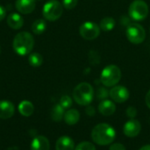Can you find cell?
I'll return each instance as SVG.
<instances>
[{"instance_id": "cb8c5ba5", "label": "cell", "mask_w": 150, "mask_h": 150, "mask_svg": "<svg viewBox=\"0 0 150 150\" xmlns=\"http://www.w3.org/2000/svg\"><path fill=\"white\" fill-rule=\"evenodd\" d=\"M60 105L64 108V109H69L72 105V99L69 96L64 95L60 99Z\"/></svg>"}, {"instance_id": "ba28073f", "label": "cell", "mask_w": 150, "mask_h": 150, "mask_svg": "<svg viewBox=\"0 0 150 150\" xmlns=\"http://www.w3.org/2000/svg\"><path fill=\"white\" fill-rule=\"evenodd\" d=\"M79 33L84 40H92L99 36L100 27L96 23L86 21L79 27Z\"/></svg>"}, {"instance_id": "4dcf8cb0", "label": "cell", "mask_w": 150, "mask_h": 150, "mask_svg": "<svg viewBox=\"0 0 150 150\" xmlns=\"http://www.w3.org/2000/svg\"><path fill=\"white\" fill-rule=\"evenodd\" d=\"M145 101H146V105L150 109V90L148 91L147 95H146V98H145Z\"/></svg>"}, {"instance_id": "4316f807", "label": "cell", "mask_w": 150, "mask_h": 150, "mask_svg": "<svg viewBox=\"0 0 150 150\" xmlns=\"http://www.w3.org/2000/svg\"><path fill=\"white\" fill-rule=\"evenodd\" d=\"M126 112H127V117L130 118V119H134V118H135L136 115H137V110H136V108H134V106H129V107H127Z\"/></svg>"}, {"instance_id": "603a6c76", "label": "cell", "mask_w": 150, "mask_h": 150, "mask_svg": "<svg viewBox=\"0 0 150 150\" xmlns=\"http://www.w3.org/2000/svg\"><path fill=\"white\" fill-rule=\"evenodd\" d=\"M75 150H96V148H95L94 144H92L91 142H83L76 146Z\"/></svg>"}, {"instance_id": "7402d4cb", "label": "cell", "mask_w": 150, "mask_h": 150, "mask_svg": "<svg viewBox=\"0 0 150 150\" xmlns=\"http://www.w3.org/2000/svg\"><path fill=\"white\" fill-rule=\"evenodd\" d=\"M28 62L33 67H40L43 62V58L39 53H33L28 56Z\"/></svg>"}, {"instance_id": "8992f818", "label": "cell", "mask_w": 150, "mask_h": 150, "mask_svg": "<svg viewBox=\"0 0 150 150\" xmlns=\"http://www.w3.org/2000/svg\"><path fill=\"white\" fill-rule=\"evenodd\" d=\"M63 12V5L57 0H50L47 2L42 10L44 18L48 21H55L61 18Z\"/></svg>"}, {"instance_id": "d4e9b609", "label": "cell", "mask_w": 150, "mask_h": 150, "mask_svg": "<svg viewBox=\"0 0 150 150\" xmlns=\"http://www.w3.org/2000/svg\"><path fill=\"white\" fill-rule=\"evenodd\" d=\"M78 0H62V5L68 10L74 9L77 4Z\"/></svg>"}, {"instance_id": "484cf974", "label": "cell", "mask_w": 150, "mask_h": 150, "mask_svg": "<svg viewBox=\"0 0 150 150\" xmlns=\"http://www.w3.org/2000/svg\"><path fill=\"white\" fill-rule=\"evenodd\" d=\"M97 95H98V98H99V99H105V98H106L109 96V91L105 88H103L102 87V88H99L98 90Z\"/></svg>"}, {"instance_id": "83f0119b", "label": "cell", "mask_w": 150, "mask_h": 150, "mask_svg": "<svg viewBox=\"0 0 150 150\" xmlns=\"http://www.w3.org/2000/svg\"><path fill=\"white\" fill-rule=\"evenodd\" d=\"M109 150H126V148L121 143H113L111 145Z\"/></svg>"}, {"instance_id": "44dd1931", "label": "cell", "mask_w": 150, "mask_h": 150, "mask_svg": "<svg viewBox=\"0 0 150 150\" xmlns=\"http://www.w3.org/2000/svg\"><path fill=\"white\" fill-rule=\"evenodd\" d=\"M46 28H47V23L44 19H37L32 25V31L37 35L43 33Z\"/></svg>"}, {"instance_id": "d6986e66", "label": "cell", "mask_w": 150, "mask_h": 150, "mask_svg": "<svg viewBox=\"0 0 150 150\" xmlns=\"http://www.w3.org/2000/svg\"><path fill=\"white\" fill-rule=\"evenodd\" d=\"M116 25V22H115V19L112 17H106V18H104L100 23H99V27H100V30L102 31H105V32H109V31H112L114 26Z\"/></svg>"}, {"instance_id": "5b68a950", "label": "cell", "mask_w": 150, "mask_h": 150, "mask_svg": "<svg viewBox=\"0 0 150 150\" xmlns=\"http://www.w3.org/2000/svg\"><path fill=\"white\" fill-rule=\"evenodd\" d=\"M149 6L143 0H134L128 8L129 17L134 21H142L149 15Z\"/></svg>"}, {"instance_id": "1f68e13d", "label": "cell", "mask_w": 150, "mask_h": 150, "mask_svg": "<svg viewBox=\"0 0 150 150\" xmlns=\"http://www.w3.org/2000/svg\"><path fill=\"white\" fill-rule=\"evenodd\" d=\"M139 150H150V144H148V145H145V146L142 147Z\"/></svg>"}, {"instance_id": "277c9868", "label": "cell", "mask_w": 150, "mask_h": 150, "mask_svg": "<svg viewBox=\"0 0 150 150\" xmlns=\"http://www.w3.org/2000/svg\"><path fill=\"white\" fill-rule=\"evenodd\" d=\"M121 70L116 65H108L101 72L100 81L105 87L115 86L121 79Z\"/></svg>"}, {"instance_id": "30bf717a", "label": "cell", "mask_w": 150, "mask_h": 150, "mask_svg": "<svg viewBox=\"0 0 150 150\" xmlns=\"http://www.w3.org/2000/svg\"><path fill=\"white\" fill-rule=\"evenodd\" d=\"M142 130V125L139 120L131 119L128 121L126 122L123 127L124 134L129 138H134L136 137Z\"/></svg>"}, {"instance_id": "7a4b0ae2", "label": "cell", "mask_w": 150, "mask_h": 150, "mask_svg": "<svg viewBox=\"0 0 150 150\" xmlns=\"http://www.w3.org/2000/svg\"><path fill=\"white\" fill-rule=\"evenodd\" d=\"M34 46V40L31 33L27 32L18 33L13 39L12 47L14 51L19 55H26L31 53Z\"/></svg>"}, {"instance_id": "7c38bea8", "label": "cell", "mask_w": 150, "mask_h": 150, "mask_svg": "<svg viewBox=\"0 0 150 150\" xmlns=\"http://www.w3.org/2000/svg\"><path fill=\"white\" fill-rule=\"evenodd\" d=\"M15 112L13 104L9 100L0 101V119L7 120L13 116Z\"/></svg>"}, {"instance_id": "8fae6325", "label": "cell", "mask_w": 150, "mask_h": 150, "mask_svg": "<svg viewBox=\"0 0 150 150\" xmlns=\"http://www.w3.org/2000/svg\"><path fill=\"white\" fill-rule=\"evenodd\" d=\"M16 9L22 14H29L35 9V0H16Z\"/></svg>"}, {"instance_id": "3957f363", "label": "cell", "mask_w": 150, "mask_h": 150, "mask_svg": "<svg viewBox=\"0 0 150 150\" xmlns=\"http://www.w3.org/2000/svg\"><path fill=\"white\" fill-rule=\"evenodd\" d=\"M94 98L93 87L88 83L77 84L73 91V98L80 105H89Z\"/></svg>"}, {"instance_id": "52a82bcc", "label": "cell", "mask_w": 150, "mask_h": 150, "mask_svg": "<svg viewBox=\"0 0 150 150\" xmlns=\"http://www.w3.org/2000/svg\"><path fill=\"white\" fill-rule=\"evenodd\" d=\"M126 35L127 40L133 44H141L146 38V32L142 25L138 23H131L128 25Z\"/></svg>"}, {"instance_id": "e0dca14e", "label": "cell", "mask_w": 150, "mask_h": 150, "mask_svg": "<svg viewBox=\"0 0 150 150\" xmlns=\"http://www.w3.org/2000/svg\"><path fill=\"white\" fill-rule=\"evenodd\" d=\"M63 119L67 125H76L80 120V112L76 109H69L65 112Z\"/></svg>"}, {"instance_id": "6da1fadb", "label": "cell", "mask_w": 150, "mask_h": 150, "mask_svg": "<svg viewBox=\"0 0 150 150\" xmlns=\"http://www.w3.org/2000/svg\"><path fill=\"white\" fill-rule=\"evenodd\" d=\"M116 137L115 129L106 124L101 123L97 125L91 131V139L92 141L100 146H106L112 144Z\"/></svg>"}, {"instance_id": "f546056e", "label": "cell", "mask_w": 150, "mask_h": 150, "mask_svg": "<svg viewBox=\"0 0 150 150\" xmlns=\"http://www.w3.org/2000/svg\"><path fill=\"white\" fill-rule=\"evenodd\" d=\"M5 15H6L5 9L2 5H0V21H2L5 18Z\"/></svg>"}, {"instance_id": "4fadbf2b", "label": "cell", "mask_w": 150, "mask_h": 150, "mask_svg": "<svg viewBox=\"0 0 150 150\" xmlns=\"http://www.w3.org/2000/svg\"><path fill=\"white\" fill-rule=\"evenodd\" d=\"M115 111H116V105L112 100L104 99L98 105V112L104 116L106 117L111 116L115 112Z\"/></svg>"}, {"instance_id": "f1b7e54d", "label": "cell", "mask_w": 150, "mask_h": 150, "mask_svg": "<svg viewBox=\"0 0 150 150\" xmlns=\"http://www.w3.org/2000/svg\"><path fill=\"white\" fill-rule=\"evenodd\" d=\"M85 112H86V113H87L89 116H91V117H92V116L95 115V109H94L93 106H91V105L87 106Z\"/></svg>"}, {"instance_id": "ac0fdd59", "label": "cell", "mask_w": 150, "mask_h": 150, "mask_svg": "<svg viewBox=\"0 0 150 150\" xmlns=\"http://www.w3.org/2000/svg\"><path fill=\"white\" fill-rule=\"evenodd\" d=\"M18 112L22 116L29 117L33 113L34 106L30 101L24 100V101L20 102V104L18 105Z\"/></svg>"}, {"instance_id": "5bb4252c", "label": "cell", "mask_w": 150, "mask_h": 150, "mask_svg": "<svg viewBox=\"0 0 150 150\" xmlns=\"http://www.w3.org/2000/svg\"><path fill=\"white\" fill-rule=\"evenodd\" d=\"M49 149L50 144L47 137L39 135L33 139L31 143V150H49Z\"/></svg>"}, {"instance_id": "9a60e30c", "label": "cell", "mask_w": 150, "mask_h": 150, "mask_svg": "<svg viewBox=\"0 0 150 150\" xmlns=\"http://www.w3.org/2000/svg\"><path fill=\"white\" fill-rule=\"evenodd\" d=\"M56 150H75L74 141L69 136L60 137L55 144Z\"/></svg>"}, {"instance_id": "9c48e42d", "label": "cell", "mask_w": 150, "mask_h": 150, "mask_svg": "<svg viewBox=\"0 0 150 150\" xmlns=\"http://www.w3.org/2000/svg\"><path fill=\"white\" fill-rule=\"evenodd\" d=\"M109 96L113 102L121 104L126 102L130 96L129 91L122 85H115L109 91Z\"/></svg>"}, {"instance_id": "2e32d148", "label": "cell", "mask_w": 150, "mask_h": 150, "mask_svg": "<svg viewBox=\"0 0 150 150\" xmlns=\"http://www.w3.org/2000/svg\"><path fill=\"white\" fill-rule=\"evenodd\" d=\"M7 24L11 29L18 30L23 26L24 19L18 13L12 12V13L9 14L7 17Z\"/></svg>"}, {"instance_id": "ffe728a7", "label": "cell", "mask_w": 150, "mask_h": 150, "mask_svg": "<svg viewBox=\"0 0 150 150\" xmlns=\"http://www.w3.org/2000/svg\"><path fill=\"white\" fill-rule=\"evenodd\" d=\"M64 108L60 105H55L51 110V118L54 121H61L64 118Z\"/></svg>"}]
</instances>
